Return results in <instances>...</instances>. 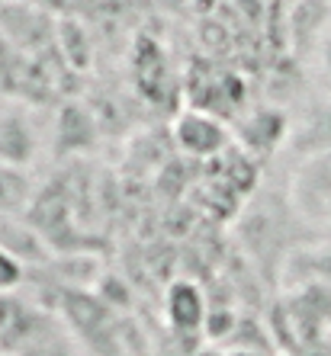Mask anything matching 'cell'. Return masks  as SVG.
I'll list each match as a JSON object with an SVG mask.
<instances>
[{"instance_id":"cell-1","label":"cell","mask_w":331,"mask_h":356,"mask_svg":"<svg viewBox=\"0 0 331 356\" xmlns=\"http://www.w3.org/2000/svg\"><path fill=\"white\" fill-rule=\"evenodd\" d=\"M0 39L33 58L55 45V19L23 0H7L0 3Z\"/></svg>"},{"instance_id":"cell-2","label":"cell","mask_w":331,"mask_h":356,"mask_svg":"<svg viewBox=\"0 0 331 356\" xmlns=\"http://www.w3.org/2000/svg\"><path fill=\"white\" fill-rule=\"evenodd\" d=\"M174 141L190 158H215L225 148L229 132L215 116H209L203 109H190V113H180V119H177Z\"/></svg>"},{"instance_id":"cell-3","label":"cell","mask_w":331,"mask_h":356,"mask_svg":"<svg viewBox=\"0 0 331 356\" xmlns=\"http://www.w3.org/2000/svg\"><path fill=\"white\" fill-rule=\"evenodd\" d=\"M283 282L286 289H299V286H328L331 289V244L290 250L283 260Z\"/></svg>"},{"instance_id":"cell-4","label":"cell","mask_w":331,"mask_h":356,"mask_svg":"<svg viewBox=\"0 0 331 356\" xmlns=\"http://www.w3.org/2000/svg\"><path fill=\"white\" fill-rule=\"evenodd\" d=\"M97 116L84 103H65L55 119V141L59 154H81L97 141Z\"/></svg>"},{"instance_id":"cell-5","label":"cell","mask_w":331,"mask_h":356,"mask_svg":"<svg viewBox=\"0 0 331 356\" xmlns=\"http://www.w3.org/2000/svg\"><path fill=\"white\" fill-rule=\"evenodd\" d=\"M167 318L180 334H190L197 327H203L206 321V298L203 292L187 280H177L171 289H167Z\"/></svg>"},{"instance_id":"cell-6","label":"cell","mask_w":331,"mask_h":356,"mask_svg":"<svg viewBox=\"0 0 331 356\" xmlns=\"http://www.w3.org/2000/svg\"><path fill=\"white\" fill-rule=\"evenodd\" d=\"M36 141H33V129L23 116H3L0 119V164L17 167L23 170L29 161H33Z\"/></svg>"},{"instance_id":"cell-7","label":"cell","mask_w":331,"mask_h":356,"mask_svg":"<svg viewBox=\"0 0 331 356\" xmlns=\"http://www.w3.org/2000/svg\"><path fill=\"white\" fill-rule=\"evenodd\" d=\"M55 49L71 71H84L91 65V42L84 35L81 23H75V19H55Z\"/></svg>"},{"instance_id":"cell-8","label":"cell","mask_w":331,"mask_h":356,"mask_svg":"<svg viewBox=\"0 0 331 356\" xmlns=\"http://www.w3.org/2000/svg\"><path fill=\"white\" fill-rule=\"evenodd\" d=\"M29 199H33V190H29V180H26L23 170L0 164V216L26 209Z\"/></svg>"},{"instance_id":"cell-9","label":"cell","mask_w":331,"mask_h":356,"mask_svg":"<svg viewBox=\"0 0 331 356\" xmlns=\"http://www.w3.org/2000/svg\"><path fill=\"white\" fill-rule=\"evenodd\" d=\"M26 280V264H20L7 248H0V296H10Z\"/></svg>"},{"instance_id":"cell-10","label":"cell","mask_w":331,"mask_h":356,"mask_svg":"<svg viewBox=\"0 0 331 356\" xmlns=\"http://www.w3.org/2000/svg\"><path fill=\"white\" fill-rule=\"evenodd\" d=\"M23 3H29V7H36V10H42V13H49V17H55V13H65L71 0H23Z\"/></svg>"},{"instance_id":"cell-11","label":"cell","mask_w":331,"mask_h":356,"mask_svg":"<svg viewBox=\"0 0 331 356\" xmlns=\"http://www.w3.org/2000/svg\"><path fill=\"white\" fill-rule=\"evenodd\" d=\"M325 61H328V67H331V39H328V45H325Z\"/></svg>"},{"instance_id":"cell-12","label":"cell","mask_w":331,"mask_h":356,"mask_svg":"<svg viewBox=\"0 0 331 356\" xmlns=\"http://www.w3.org/2000/svg\"><path fill=\"white\" fill-rule=\"evenodd\" d=\"M325 222H328V228H331V209H328V218H325Z\"/></svg>"}]
</instances>
